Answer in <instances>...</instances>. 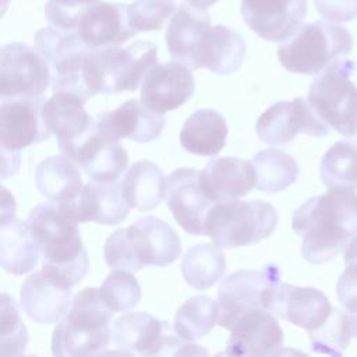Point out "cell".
<instances>
[{
    "mask_svg": "<svg viewBox=\"0 0 357 357\" xmlns=\"http://www.w3.org/2000/svg\"><path fill=\"white\" fill-rule=\"evenodd\" d=\"M130 211L121 187L117 183H95L84 185L75 205V215L79 223L96 222L100 225H119Z\"/></svg>",
    "mask_w": 357,
    "mask_h": 357,
    "instance_id": "obj_27",
    "label": "cell"
},
{
    "mask_svg": "<svg viewBox=\"0 0 357 357\" xmlns=\"http://www.w3.org/2000/svg\"><path fill=\"white\" fill-rule=\"evenodd\" d=\"M156 64L158 47L149 40L91 49L85 56L84 78L92 95L135 91Z\"/></svg>",
    "mask_w": 357,
    "mask_h": 357,
    "instance_id": "obj_4",
    "label": "cell"
},
{
    "mask_svg": "<svg viewBox=\"0 0 357 357\" xmlns=\"http://www.w3.org/2000/svg\"><path fill=\"white\" fill-rule=\"evenodd\" d=\"M174 357H211V356H209L208 349H205L199 344L185 343L178 349V351L174 354Z\"/></svg>",
    "mask_w": 357,
    "mask_h": 357,
    "instance_id": "obj_46",
    "label": "cell"
},
{
    "mask_svg": "<svg viewBox=\"0 0 357 357\" xmlns=\"http://www.w3.org/2000/svg\"><path fill=\"white\" fill-rule=\"evenodd\" d=\"M100 296L113 312H126L141 300V287L131 272L113 271L105 279Z\"/></svg>",
    "mask_w": 357,
    "mask_h": 357,
    "instance_id": "obj_38",
    "label": "cell"
},
{
    "mask_svg": "<svg viewBox=\"0 0 357 357\" xmlns=\"http://www.w3.org/2000/svg\"><path fill=\"white\" fill-rule=\"evenodd\" d=\"M184 1H185V4H190L199 10H206L208 7L215 4L218 0H184Z\"/></svg>",
    "mask_w": 357,
    "mask_h": 357,
    "instance_id": "obj_50",
    "label": "cell"
},
{
    "mask_svg": "<svg viewBox=\"0 0 357 357\" xmlns=\"http://www.w3.org/2000/svg\"><path fill=\"white\" fill-rule=\"evenodd\" d=\"M120 187L130 208L152 211L166 198L167 177L151 160H138L128 169Z\"/></svg>",
    "mask_w": 357,
    "mask_h": 357,
    "instance_id": "obj_30",
    "label": "cell"
},
{
    "mask_svg": "<svg viewBox=\"0 0 357 357\" xmlns=\"http://www.w3.org/2000/svg\"><path fill=\"white\" fill-rule=\"evenodd\" d=\"M167 325L148 312H130L114 321L112 336L119 349L142 356L159 342Z\"/></svg>",
    "mask_w": 357,
    "mask_h": 357,
    "instance_id": "obj_32",
    "label": "cell"
},
{
    "mask_svg": "<svg viewBox=\"0 0 357 357\" xmlns=\"http://www.w3.org/2000/svg\"><path fill=\"white\" fill-rule=\"evenodd\" d=\"M174 11L173 0H134L128 6V24L135 32L159 31Z\"/></svg>",
    "mask_w": 357,
    "mask_h": 357,
    "instance_id": "obj_40",
    "label": "cell"
},
{
    "mask_svg": "<svg viewBox=\"0 0 357 357\" xmlns=\"http://www.w3.org/2000/svg\"><path fill=\"white\" fill-rule=\"evenodd\" d=\"M98 127L114 138H128L135 142H151L160 137L165 117L146 109L141 100L130 99L117 109L106 112L96 120Z\"/></svg>",
    "mask_w": 357,
    "mask_h": 357,
    "instance_id": "obj_24",
    "label": "cell"
},
{
    "mask_svg": "<svg viewBox=\"0 0 357 357\" xmlns=\"http://www.w3.org/2000/svg\"><path fill=\"white\" fill-rule=\"evenodd\" d=\"M96 357H134V354H131L127 350L117 349V350H105L100 354H98Z\"/></svg>",
    "mask_w": 357,
    "mask_h": 357,
    "instance_id": "obj_49",
    "label": "cell"
},
{
    "mask_svg": "<svg viewBox=\"0 0 357 357\" xmlns=\"http://www.w3.org/2000/svg\"><path fill=\"white\" fill-rule=\"evenodd\" d=\"M278 225V212L262 199L225 201L212 206L205 236L220 248L257 244L269 237Z\"/></svg>",
    "mask_w": 357,
    "mask_h": 357,
    "instance_id": "obj_6",
    "label": "cell"
},
{
    "mask_svg": "<svg viewBox=\"0 0 357 357\" xmlns=\"http://www.w3.org/2000/svg\"><path fill=\"white\" fill-rule=\"evenodd\" d=\"M272 357H310V356L294 347H282Z\"/></svg>",
    "mask_w": 357,
    "mask_h": 357,
    "instance_id": "obj_48",
    "label": "cell"
},
{
    "mask_svg": "<svg viewBox=\"0 0 357 357\" xmlns=\"http://www.w3.org/2000/svg\"><path fill=\"white\" fill-rule=\"evenodd\" d=\"M213 357H229V356H227L226 351H219V353H216Z\"/></svg>",
    "mask_w": 357,
    "mask_h": 357,
    "instance_id": "obj_51",
    "label": "cell"
},
{
    "mask_svg": "<svg viewBox=\"0 0 357 357\" xmlns=\"http://www.w3.org/2000/svg\"><path fill=\"white\" fill-rule=\"evenodd\" d=\"M317 11L329 22H349L357 18V0H314Z\"/></svg>",
    "mask_w": 357,
    "mask_h": 357,
    "instance_id": "obj_44",
    "label": "cell"
},
{
    "mask_svg": "<svg viewBox=\"0 0 357 357\" xmlns=\"http://www.w3.org/2000/svg\"><path fill=\"white\" fill-rule=\"evenodd\" d=\"M244 57L245 43L241 35L226 25H215L206 31L199 43L197 67L229 75L241 67Z\"/></svg>",
    "mask_w": 357,
    "mask_h": 357,
    "instance_id": "obj_26",
    "label": "cell"
},
{
    "mask_svg": "<svg viewBox=\"0 0 357 357\" xmlns=\"http://www.w3.org/2000/svg\"><path fill=\"white\" fill-rule=\"evenodd\" d=\"M226 272V257L213 243H201L191 247L183 261L181 273L187 284L198 290L212 287Z\"/></svg>",
    "mask_w": 357,
    "mask_h": 357,
    "instance_id": "obj_33",
    "label": "cell"
},
{
    "mask_svg": "<svg viewBox=\"0 0 357 357\" xmlns=\"http://www.w3.org/2000/svg\"><path fill=\"white\" fill-rule=\"evenodd\" d=\"M291 229L303 238L305 261L325 264L333 259L357 236L356 192L333 188L307 199L294 211Z\"/></svg>",
    "mask_w": 357,
    "mask_h": 357,
    "instance_id": "obj_1",
    "label": "cell"
},
{
    "mask_svg": "<svg viewBox=\"0 0 357 357\" xmlns=\"http://www.w3.org/2000/svg\"><path fill=\"white\" fill-rule=\"evenodd\" d=\"M113 314L100 296V287L79 290L53 331V357H96L105 351Z\"/></svg>",
    "mask_w": 357,
    "mask_h": 357,
    "instance_id": "obj_3",
    "label": "cell"
},
{
    "mask_svg": "<svg viewBox=\"0 0 357 357\" xmlns=\"http://www.w3.org/2000/svg\"><path fill=\"white\" fill-rule=\"evenodd\" d=\"M307 6V0H241V15L262 39L284 42L301 26Z\"/></svg>",
    "mask_w": 357,
    "mask_h": 357,
    "instance_id": "obj_14",
    "label": "cell"
},
{
    "mask_svg": "<svg viewBox=\"0 0 357 357\" xmlns=\"http://www.w3.org/2000/svg\"><path fill=\"white\" fill-rule=\"evenodd\" d=\"M255 187L264 192H279L290 187L298 177L296 159L279 149H262L252 158Z\"/></svg>",
    "mask_w": 357,
    "mask_h": 357,
    "instance_id": "obj_34",
    "label": "cell"
},
{
    "mask_svg": "<svg viewBox=\"0 0 357 357\" xmlns=\"http://www.w3.org/2000/svg\"><path fill=\"white\" fill-rule=\"evenodd\" d=\"M211 26V18L206 10L181 4L166 29V46L170 57L191 71L198 70V47Z\"/></svg>",
    "mask_w": 357,
    "mask_h": 357,
    "instance_id": "obj_23",
    "label": "cell"
},
{
    "mask_svg": "<svg viewBox=\"0 0 357 357\" xmlns=\"http://www.w3.org/2000/svg\"><path fill=\"white\" fill-rule=\"evenodd\" d=\"M78 33L86 46L100 49L121 45L138 32L128 24L127 4L98 1L85 10Z\"/></svg>",
    "mask_w": 357,
    "mask_h": 357,
    "instance_id": "obj_22",
    "label": "cell"
},
{
    "mask_svg": "<svg viewBox=\"0 0 357 357\" xmlns=\"http://www.w3.org/2000/svg\"><path fill=\"white\" fill-rule=\"evenodd\" d=\"M265 311L312 332L329 318L333 308L321 290L280 282L269 290Z\"/></svg>",
    "mask_w": 357,
    "mask_h": 357,
    "instance_id": "obj_12",
    "label": "cell"
},
{
    "mask_svg": "<svg viewBox=\"0 0 357 357\" xmlns=\"http://www.w3.org/2000/svg\"><path fill=\"white\" fill-rule=\"evenodd\" d=\"M353 36L342 25L314 21L301 25L278 47V59L287 71L319 75L335 60L349 54Z\"/></svg>",
    "mask_w": 357,
    "mask_h": 357,
    "instance_id": "obj_5",
    "label": "cell"
},
{
    "mask_svg": "<svg viewBox=\"0 0 357 357\" xmlns=\"http://www.w3.org/2000/svg\"><path fill=\"white\" fill-rule=\"evenodd\" d=\"M219 304L208 296H194L177 310L173 328L185 342L205 336L219 321Z\"/></svg>",
    "mask_w": 357,
    "mask_h": 357,
    "instance_id": "obj_36",
    "label": "cell"
},
{
    "mask_svg": "<svg viewBox=\"0 0 357 357\" xmlns=\"http://www.w3.org/2000/svg\"><path fill=\"white\" fill-rule=\"evenodd\" d=\"M18 357H36V356H25V354H22V356H18Z\"/></svg>",
    "mask_w": 357,
    "mask_h": 357,
    "instance_id": "obj_52",
    "label": "cell"
},
{
    "mask_svg": "<svg viewBox=\"0 0 357 357\" xmlns=\"http://www.w3.org/2000/svg\"><path fill=\"white\" fill-rule=\"evenodd\" d=\"M0 53L1 100L40 98L47 91L52 71L39 52L24 43H8Z\"/></svg>",
    "mask_w": 357,
    "mask_h": 357,
    "instance_id": "obj_10",
    "label": "cell"
},
{
    "mask_svg": "<svg viewBox=\"0 0 357 357\" xmlns=\"http://www.w3.org/2000/svg\"><path fill=\"white\" fill-rule=\"evenodd\" d=\"M35 46L50 67L53 92L71 93L85 102L93 96L84 78L85 56L91 47L78 31L42 28L35 35Z\"/></svg>",
    "mask_w": 357,
    "mask_h": 357,
    "instance_id": "obj_8",
    "label": "cell"
},
{
    "mask_svg": "<svg viewBox=\"0 0 357 357\" xmlns=\"http://www.w3.org/2000/svg\"><path fill=\"white\" fill-rule=\"evenodd\" d=\"M46 99H8L1 100L0 109V142L3 155L13 158L18 151L29 145L49 139L50 131L43 120Z\"/></svg>",
    "mask_w": 357,
    "mask_h": 357,
    "instance_id": "obj_13",
    "label": "cell"
},
{
    "mask_svg": "<svg viewBox=\"0 0 357 357\" xmlns=\"http://www.w3.org/2000/svg\"><path fill=\"white\" fill-rule=\"evenodd\" d=\"M356 64L340 57L310 85L308 103L319 119L344 137L357 134V85L351 75Z\"/></svg>",
    "mask_w": 357,
    "mask_h": 357,
    "instance_id": "obj_7",
    "label": "cell"
},
{
    "mask_svg": "<svg viewBox=\"0 0 357 357\" xmlns=\"http://www.w3.org/2000/svg\"><path fill=\"white\" fill-rule=\"evenodd\" d=\"M344 264L346 266L357 264V236L350 241L344 250Z\"/></svg>",
    "mask_w": 357,
    "mask_h": 357,
    "instance_id": "obj_47",
    "label": "cell"
},
{
    "mask_svg": "<svg viewBox=\"0 0 357 357\" xmlns=\"http://www.w3.org/2000/svg\"><path fill=\"white\" fill-rule=\"evenodd\" d=\"M26 225L43 257V275L66 289L78 284L89 259L77 223L66 218L56 204L43 202L29 212Z\"/></svg>",
    "mask_w": 357,
    "mask_h": 357,
    "instance_id": "obj_2",
    "label": "cell"
},
{
    "mask_svg": "<svg viewBox=\"0 0 357 357\" xmlns=\"http://www.w3.org/2000/svg\"><path fill=\"white\" fill-rule=\"evenodd\" d=\"M225 117L215 109H198L184 123L180 132L181 146L199 156L219 153L227 138Z\"/></svg>",
    "mask_w": 357,
    "mask_h": 357,
    "instance_id": "obj_28",
    "label": "cell"
},
{
    "mask_svg": "<svg viewBox=\"0 0 357 357\" xmlns=\"http://www.w3.org/2000/svg\"><path fill=\"white\" fill-rule=\"evenodd\" d=\"M103 255L107 266L113 271L138 272L144 268L135 257L127 229H119L106 238Z\"/></svg>",
    "mask_w": 357,
    "mask_h": 357,
    "instance_id": "obj_41",
    "label": "cell"
},
{
    "mask_svg": "<svg viewBox=\"0 0 357 357\" xmlns=\"http://www.w3.org/2000/svg\"><path fill=\"white\" fill-rule=\"evenodd\" d=\"M1 357L22 356L28 344V332L21 321L15 300L7 293L1 294Z\"/></svg>",
    "mask_w": 357,
    "mask_h": 357,
    "instance_id": "obj_39",
    "label": "cell"
},
{
    "mask_svg": "<svg viewBox=\"0 0 357 357\" xmlns=\"http://www.w3.org/2000/svg\"><path fill=\"white\" fill-rule=\"evenodd\" d=\"M230 332L225 350L229 357H272L284 340L276 317L265 310L243 314Z\"/></svg>",
    "mask_w": 357,
    "mask_h": 357,
    "instance_id": "obj_16",
    "label": "cell"
},
{
    "mask_svg": "<svg viewBox=\"0 0 357 357\" xmlns=\"http://www.w3.org/2000/svg\"><path fill=\"white\" fill-rule=\"evenodd\" d=\"M255 131L261 141L283 145L291 142L297 134L325 137L329 132V126L319 119L308 100L294 98L268 107L257 120Z\"/></svg>",
    "mask_w": 357,
    "mask_h": 357,
    "instance_id": "obj_11",
    "label": "cell"
},
{
    "mask_svg": "<svg viewBox=\"0 0 357 357\" xmlns=\"http://www.w3.org/2000/svg\"><path fill=\"white\" fill-rule=\"evenodd\" d=\"M321 180L328 190L340 188L357 191V141L335 142L322 156Z\"/></svg>",
    "mask_w": 357,
    "mask_h": 357,
    "instance_id": "obj_35",
    "label": "cell"
},
{
    "mask_svg": "<svg viewBox=\"0 0 357 357\" xmlns=\"http://www.w3.org/2000/svg\"><path fill=\"white\" fill-rule=\"evenodd\" d=\"M95 183H116L128 165L126 148L117 138L96 128L67 155Z\"/></svg>",
    "mask_w": 357,
    "mask_h": 357,
    "instance_id": "obj_17",
    "label": "cell"
},
{
    "mask_svg": "<svg viewBox=\"0 0 357 357\" xmlns=\"http://www.w3.org/2000/svg\"><path fill=\"white\" fill-rule=\"evenodd\" d=\"M280 283V269L268 264L259 271H237L225 278L218 289V325L230 331L233 324L245 312L265 310L269 290Z\"/></svg>",
    "mask_w": 357,
    "mask_h": 357,
    "instance_id": "obj_9",
    "label": "cell"
},
{
    "mask_svg": "<svg viewBox=\"0 0 357 357\" xmlns=\"http://www.w3.org/2000/svg\"><path fill=\"white\" fill-rule=\"evenodd\" d=\"M84 103L85 100L75 95L53 92L43 106V120L50 134L57 137L63 156L96 128V120L86 113Z\"/></svg>",
    "mask_w": 357,
    "mask_h": 357,
    "instance_id": "obj_19",
    "label": "cell"
},
{
    "mask_svg": "<svg viewBox=\"0 0 357 357\" xmlns=\"http://www.w3.org/2000/svg\"><path fill=\"white\" fill-rule=\"evenodd\" d=\"M353 336L354 325L350 314L335 308L318 329L310 332L311 350L329 357H344V350Z\"/></svg>",
    "mask_w": 357,
    "mask_h": 357,
    "instance_id": "obj_37",
    "label": "cell"
},
{
    "mask_svg": "<svg viewBox=\"0 0 357 357\" xmlns=\"http://www.w3.org/2000/svg\"><path fill=\"white\" fill-rule=\"evenodd\" d=\"M36 188L53 204L61 206L75 199L84 188L78 167L66 156H49L35 170Z\"/></svg>",
    "mask_w": 357,
    "mask_h": 357,
    "instance_id": "obj_29",
    "label": "cell"
},
{
    "mask_svg": "<svg viewBox=\"0 0 357 357\" xmlns=\"http://www.w3.org/2000/svg\"><path fill=\"white\" fill-rule=\"evenodd\" d=\"M20 298L25 315L39 324L60 321L71 307V290L54 283L42 271L24 280Z\"/></svg>",
    "mask_w": 357,
    "mask_h": 357,
    "instance_id": "obj_25",
    "label": "cell"
},
{
    "mask_svg": "<svg viewBox=\"0 0 357 357\" xmlns=\"http://www.w3.org/2000/svg\"><path fill=\"white\" fill-rule=\"evenodd\" d=\"M194 92L195 81L190 68L176 61L156 64L141 84V102L146 109L163 114L183 106Z\"/></svg>",
    "mask_w": 357,
    "mask_h": 357,
    "instance_id": "obj_18",
    "label": "cell"
},
{
    "mask_svg": "<svg viewBox=\"0 0 357 357\" xmlns=\"http://www.w3.org/2000/svg\"><path fill=\"white\" fill-rule=\"evenodd\" d=\"M126 229L142 266H166L181 255L180 236L169 223L156 216L138 218Z\"/></svg>",
    "mask_w": 357,
    "mask_h": 357,
    "instance_id": "obj_20",
    "label": "cell"
},
{
    "mask_svg": "<svg viewBox=\"0 0 357 357\" xmlns=\"http://www.w3.org/2000/svg\"><path fill=\"white\" fill-rule=\"evenodd\" d=\"M187 342L183 340L174 331L173 326L167 325L165 333L159 339V342L146 353L139 357H174L178 349L185 344Z\"/></svg>",
    "mask_w": 357,
    "mask_h": 357,
    "instance_id": "obj_45",
    "label": "cell"
},
{
    "mask_svg": "<svg viewBox=\"0 0 357 357\" xmlns=\"http://www.w3.org/2000/svg\"><path fill=\"white\" fill-rule=\"evenodd\" d=\"M336 293L340 304L350 317H357V264L349 265L339 276Z\"/></svg>",
    "mask_w": 357,
    "mask_h": 357,
    "instance_id": "obj_43",
    "label": "cell"
},
{
    "mask_svg": "<svg viewBox=\"0 0 357 357\" xmlns=\"http://www.w3.org/2000/svg\"><path fill=\"white\" fill-rule=\"evenodd\" d=\"M99 0H47L46 20L52 28L78 31L85 10Z\"/></svg>",
    "mask_w": 357,
    "mask_h": 357,
    "instance_id": "obj_42",
    "label": "cell"
},
{
    "mask_svg": "<svg viewBox=\"0 0 357 357\" xmlns=\"http://www.w3.org/2000/svg\"><path fill=\"white\" fill-rule=\"evenodd\" d=\"M199 172L191 167L173 170L167 177L166 204L180 227L195 236H205V223L215 205L199 187Z\"/></svg>",
    "mask_w": 357,
    "mask_h": 357,
    "instance_id": "obj_15",
    "label": "cell"
},
{
    "mask_svg": "<svg viewBox=\"0 0 357 357\" xmlns=\"http://www.w3.org/2000/svg\"><path fill=\"white\" fill-rule=\"evenodd\" d=\"M199 187L215 204L238 199L255 187V170L251 160L222 156L209 160L199 172Z\"/></svg>",
    "mask_w": 357,
    "mask_h": 357,
    "instance_id": "obj_21",
    "label": "cell"
},
{
    "mask_svg": "<svg viewBox=\"0 0 357 357\" xmlns=\"http://www.w3.org/2000/svg\"><path fill=\"white\" fill-rule=\"evenodd\" d=\"M39 252L26 222L13 219L0 225V264L4 271L28 273L36 266Z\"/></svg>",
    "mask_w": 357,
    "mask_h": 357,
    "instance_id": "obj_31",
    "label": "cell"
}]
</instances>
